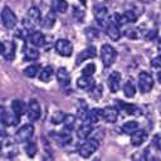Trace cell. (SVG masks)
Wrapping results in <instances>:
<instances>
[{"label":"cell","mask_w":161,"mask_h":161,"mask_svg":"<svg viewBox=\"0 0 161 161\" xmlns=\"http://www.w3.org/2000/svg\"><path fill=\"white\" fill-rule=\"evenodd\" d=\"M40 20H42L40 10L38 8H35V6H31V8L28 9L26 15H25V18L23 20V28L30 33L31 30L35 29L36 25L40 24Z\"/></svg>","instance_id":"6da1fadb"},{"label":"cell","mask_w":161,"mask_h":161,"mask_svg":"<svg viewBox=\"0 0 161 161\" xmlns=\"http://www.w3.org/2000/svg\"><path fill=\"white\" fill-rule=\"evenodd\" d=\"M117 58V50L109 45V44H103L101 48V59L104 67H111Z\"/></svg>","instance_id":"7a4b0ae2"},{"label":"cell","mask_w":161,"mask_h":161,"mask_svg":"<svg viewBox=\"0 0 161 161\" xmlns=\"http://www.w3.org/2000/svg\"><path fill=\"white\" fill-rule=\"evenodd\" d=\"M137 82H138V89L141 93H148L153 88V77L148 72H145V70L140 72Z\"/></svg>","instance_id":"3957f363"},{"label":"cell","mask_w":161,"mask_h":161,"mask_svg":"<svg viewBox=\"0 0 161 161\" xmlns=\"http://www.w3.org/2000/svg\"><path fill=\"white\" fill-rule=\"evenodd\" d=\"M98 147H99V142H98L97 140H94V138L87 140V138H86V141L78 147V153H79L82 157L87 158V157H89L91 155H93V153L98 150Z\"/></svg>","instance_id":"277c9868"},{"label":"cell","mask_w":161,"mask_h":161,"mask_svg":"<svg viewBox=\"0 0 161 161\" xmlns=\"http://www.w3.org/2000/svg\"><path fill=\"white\" fill-rule=\"evenodd\" d=\"M93 14H94V19L98 23V25L101 28H104L107 25V23L111 20V16H109V13L107 10L106 6L103 5H96L93 8Z\"/></svg>","instance_id":"5b68a950"},{"label":"cell","mask_w":161,"mask_h":161,"mask_svg":"<svg viewBox=\"0 0 161 161\" xmlns=\"http://www.w3.org/2000/svg\"><path fill=\"white\" fill-rule=\"evenodd\" d=\"M34 135V126L31 123L23 125L16 132H15V141L16 142H26L31 140Z\"/></svg>","instance_id":"8992f818"},{"label":"cell","mask_w":161,"mask_h":161,"mask_svg":"<svg viewBox=\"0 0 161 161\" xmlns=\"http://www.w3.org/2000/svg\"><path fill=\"white\" fill-rule=\"evenodd\" d=\"M1 21H3V25L6 29H13L18 24V18H16L15 13L9 6H5L3 9V11H1Z\"/></svg>","instance_id":"52a82bcc"},{"label":"cell","mask_w":161,"mask_h":161,"mask_svg":"<svg viewBox=\"0 0 161 161\" xmlns=\"http://www.w3.org/2000/svg\"><path fill=\"white\" fill-rule=\"evenodd\" d=\"M54 49L62 57H70L73 53V44L68 39H58L54 44Z\"/></svg>","instance_id":"ba28073f"},{"label":"cell","mask_w":161,"mask_h":161,"mask_svg":"<svg viewBox=\"0 0 161 161\" xmlns=\"http://www.w3.org/2000/svg\"><path fill=\"white\" fill-rule=\"evenodd\" d=\"M25 112L28 114L29 121H36V119L40 118L42 107H40V104H39V102L36 99H30L29 103H28V107H26Z\"/></svg>","instance_id":"9c48e42d"},{"label":"cell","mask_w":161,"mask_h":161,"mask_svg":"<svg viewBox=\"0 0 161 161\" xmlns=\"http://www.w3.org/2000/svg\"><path fill=\"white\" fill-rule=\"evenodd\" d=\"M0 148H1V151H3L6 156H9V157L16 155V146H15L14 140L9 138L6 135H4V136L0 138Z\"/></svg>","instance_id":"30bf717a"},{"label":"cell","mask_w":161,"mask_h":161,"mask_svg":"<svg viewBox=\"0 0 161 161\" xmlns=\"http://www.w3.org/2000/svg\"><path fill=\"white\" fill-rule=\"evenodd\" d=\"M0 54L4 57L5 60L11 62L15 58V43L11 40H5L1 42V49H0Z\"/></svg>","instance_id":"8fae6325"},{"label":"cell","mask_w":161,"mask_h":161,"mask_svg":"<svg viewBox=\"0 0 161 161\" xmlns=\"http://www.w3.org/2000/svg\"><path fill=\"white\" fill-rule=\"evenodd\" d=\"M121 80H122V75L119 72L114 70L112 72L108 78H107V84H108V88L112 93H117L121 88Z\"/></svg>","instance_id":"7c38bea8"},{"label":"cell","mask_w":161,"mask_h":161,"mask_svg":"<svg viewBox=\"0 0 161 161\" xmlns=\"http://www.w3.org/2000/svg\"><path fill=\"white\" fill-rule=\"evenodd\" d=\"M104 30H106L107 36L113 42H117L121 38V29L113 20H109L107 23V25L104 26Z\"/></svg>","instance_id":"4fadbf2b"},{"label":"cell","mask_w":161,"mask_h":161,"mask_svg":"<svg viewBox=\"0 0 161 161\" xmlns=\"http://www.w3.org/2000/svg\"><path fill=\"white\" fill-rule=\"evenodd\" d=\"M94 84H96V80L93 79V75H83L82 74V77H79L77 79V87L86 92H89L94 87Z\"/></svg>","instance_id":"5bb4252c"},{"label":"cell","mask_w":161,"mask_h":161,"mask_svg":"<svg viewBox=\"0 0 161 161\" xmlns=\"http://www.w3.org/2000/svg\"><path fill=\"white\" fill-rule=\"evenodd\" d=\"M102 118L107 123H114L118 118V109L112 106H107L102 109Z\"/></svg>","instance_id":"9a60e30c"},{"label":"cell","mask_w":161,"mask_h":161,"mask_svg":"<svg viewBox=\"0 0 161 161\" xmlns=\"http://www.w3.org/2000/svg\"><path fill=\"white\" fill-rule=\"evenodd\" d=\"M26 40H29L28 43H30L31 45L39 48V47H43L44 45V42H45V36L40 33V31H36L35 29L31 30L26 38Z\"/></svg>","instance_id":"2e32d148"},{"label":"cell","mask_w":161,"mask_h":161,"mask_svg":"<svg viewBox=\"0 0 161 161\" xmlns=\"http://www.w3.org/2000/svg\"><path fill=\"white\" fill-rule=\"evenodd\" d=\"M23 53H24V59L25 60H36L39 58V52L38 48L31 45L30 43H25L24 48H23Z\"/></svg>","instance_id":"e0dca14e"},{"label":"cell","mask_w":161,"mask_h":161,"mask_svg":"<svg viewBox=\"0 0 161 161\" xmlns=\"http://www.w3.org/2000/svg\"><path fill=\"white\" fill-rule=\"evenodd\" d=\"M96 54H97L96 48H94V47H88V48H86L84 50H82V52L77 55V58H75V64L79 65V64H82L84 60H88V59H91V58H94Z\"/></svg>","instance_id":"ac0fdd59"},{"label":"cell","mask_w":161,"mask_h":161,"mask_svg":"<svg viewBox=\"0 0 161 161\" xmlns=\"http://www.w3.org/2000/svg\"><path fill=\"white\" fill-rule=\"evenodd\" d=\"M130 136H131V143H132L133 146H141V145L146 141V138H147V132H146L145 130L137 128V130L133 131Z\"/></svg>","instance_id":"d6986e66"},{"label":"cell","mask_w":161,"mask_h":161,"mask_svg":"<svg viewBox=\"0 0 161 161\" xmlns=\"http://www.w3.org/2000/svg\"><path fill=\"white\" fill-rule=\"evenodd\" d=\"M57 80L62 87H68L70 84V74L64 67L57 70Z\"/></svg>","instance_id":"ffe728a7"},{"label":"cell","mask_w":161,"mask_h":161,"mask_svg":"<svg viewBox=\"0 0 161 161\" xmlns=\"http://www.w3.org/2000/svg\"><path fill=\"white\" fill-rule=\"evenodd\" d=\"M102 118V109L101 108H92V109H88L87 111V114H86V121L89 122L91 125H94V123H98Z\"/></svg>","instance_id":"44dd1931"},{"label":"cell","mask_w":161,"mask_h":161,"mask_svg":"<svg viewBox=\"0 0 161 161\" xmlns=\"http://www.w3.org/2000/svg\"><path fill=\"white\" fill-rule=\"evenodd\" d=\"M92 131H93L92 125H91L89 122H87V121H83V123H82V125L78 127V130H77V136H78V138H80V140H86V138L89 137V135L92 133Z\"/></svg>","instance_id":"7402d4cb"},{"label":"cell","mask_w":161,"mask_h":161,"mask_svg":"<svg viewBox=\"0 0 161 161\" xmlns=\"http://www.w3.org/2000/svg\"><path fill=\"white\" fill-rule=\"evenodd\" d=\"M50 136L59 145H68L69 142H72V136L69 135V132H55V131H53L50 133Z\"/></svg>","instance_id":"603a6c76"},{"label":"cell","mask_w":161,"mask_h":161,"mask_svg":"<svg viewBox=\"0 0 161 161\" xmlns=\"http://www.w3.org/2000/svg\"><path fill=\"white\" fill-rule=\"evenodd\" d=\"M25 109H26V107H25V104H24V102L21 99H14L13 101V103H11V112L18 118H20L24 114Z\"/></svg>","instance_id":"cb8c5ba5"},{"label":"cell","mask_w":161,"mask_h":161,"mask_svg":"<svg viewBox=\"0 0 161 161\" xmlns=\"http://www.w3.org/2000/svg\"><path fill=\"white\" fill-rule=\"evenodd\" d=\"M63 126H64V130L70 132L75 128V125H77V117L74 114H64V118L62 121Z\"/></svg>","instance_id":"d4e9b609"},{"label":"cell","mask_w":161,"mask_h":161,"mask_svg":"<svg viewBox=\"0 0 161 161\" xmlns=\"http://www.w3.org/2000/svg\"><path fill=\"white\" fill-rule=\"evenodd\" d=\"M53 74H54V72H53V67H50V65H47V67H44V68H42V69L39 70V73H38V77H39V79H40L42 82H44V83H48V82L52 79Z\"/></svg>","instance_id":"484cf974"},{"label":"cell","mask_w":161,"mask_h":161,"mask_svg":"<svg viewBox=\"0 0 161 161\" xmlns=\"http://www.w3.org/2000/svg\"><path fill=\"white\" fill-rule=\"evenodd\" d=\"M50 5H52V10L54 13L64 14L67 11V9H68V3L65 0H52Z\"/></svg>","instance_id":"4316f807"},{"label":"cell","mask_w":161,"mask_h":161,"mask_svg":"<svg viewBox=\"0 0 161 161\" xmlns=\"http://www.w3.org/2000/svg\"><path fill=\"white\" fill-rule=\"evenodd\" d=\"M40 23H42L43 28H45V29L53 28L54 24H55V13H54L53 10H50V11L45 15V18H44L43 20H40Z\"/></svg>","instance_id":"83f0119b"},{"label":"cell","mask_w":161,"mask_h":161,"mask_svg":"<svg viewBox=\"0 0 161 161\" xmlns=\"http://www.w3.org/2000/svg\"><path fill=\"white\" fill-rule=\"evenodd\" d=\"M118 107H119L123 112H126V113H128V114H140V113H138L140 109H138L136 106L130 104V103H125L123 101H118Z\"/></svg>","instance_id":"f1b7e54d"},{"label":"cell","mask_w":161,"mask_h":161,"mask_svg":"<svg viewBox=\"0 0 161 161\" xmlns=\"http://www.w3.org/2000/svg\"><path fill=\"white\" fill-rule=\"evenodd\" d=\"M123 94L127 98H133L135 97V94H136V87H135V84L131 80H128V82H126L123 84Z\"/></svg>","instance_id":"f546056e"},{"label":"cell","mask_w":161,"mask_h":161,"mask_svg":"<svg viewBox=\"0 0 161 161\" xmlns=\"http://www.w3.org/2000/svg\"><path fill=\"white\" fill-rule=\"evenodd\" d=\"M39 70H40V67H39L38 64H31V65L26 67V68L23 70V73H24V75L28 77V78H34V77L38 75Z\"/></svg>","instance_id":"4dcf8cb0"},{"label":"cell","mask_w":161,"mask_h":161,"mask_svg":"<svg viewBox=\"0 0 161 161\" xmlns=\"http://www.w3.org/2000/svg\"><path fill=\"white\" fill-rule=\"evenodd\" d=\"M137 128H138V122H136V121H127L122 126V132L126 133V135H131Z\"/></svg>","instance_id":"1f68e13d"},{"label":"cell","mask_w":161,"mask_h":161,"mask_svg":"<svg viewBox=\"0 0 161 161\" xmlns=\"http://www.w3.org/2000/svg\"><path fill=\"white\" fill-rule=\"evenodd\" d=\"M26 142H28V143L25 145L24 150H25V152H26V155H28L29 157H34V156H35V153L38 152L36 143H35V142H31L30 140H29V141H26Z\"/></svg>","instance_id":"d6a6232c"},{"label":"cell","mask_w":161,"mask_h":161,"mask_svg":"<svg viewBox=\"0 0 161 161\" xmlns=\"http://www.w3.org/2000/svg\"><path fill=\"white\" fill-rule=\"evenodd\" d=\"M20 118H18L13 112H6V116H5V119H4V125L6 126H15L18 122H19Z\"/></svg>","instance_id":"836d02e7"},{"label":"cell","mask_w":161,"mask_h":161,"mask_svg":"<svg viewBox=\"0 0 161 161\" xmlns=\"http://www.w3.org/2000/svg\"><path fill=\"white\" fill-rule=\"evenodd\" d=\"M125 35L130 39H138V38H141V29L140 28H128L125 31Z\"/></svg>","instance_id":"e575fe53"},{"label":"cell","mask_w":161,"mask_h":161,"mask_svg":"<svg viewBox=\"0 0 161 161\" xmlns=\"http://www.w3.org/2000/svg\"><path fill=\"white\" fill-rule=\"evenodd\" d=\"M89 94L94 98V99H98L102 97V87L98 86V84H94V87L89 91Z\"/></svg>","instance_id":"d590c367"},{"label":"cell","mask_w":161,"mask_h":161,"mask_svg":"<svg viewBox=\"0 0 161 161\" xmlns=\"http://www.w3.org/2000/svg\"><path fill=\"white\" fill-rule=\"evenodd\" d=\"M63 118H64V112L63 111H55L52 116V122L54 125H58V123H62Z\"/></svg>","instance_id":"8d00e7d4"},{"label":"cell","mask_w":161,"mask_h":161,"mask_svg":"<svg viewBox=\"0 0 161 161\" xmlns=\"http://www.w3.org/2000/svg\"><path fill=\"white\" fill-rule=\"evenodd\" d=\"M96 72V65L93 63H88L83 69H82V74L83 75H93Z\"/></svg>","instance_id":"74e56055"},{"label":"cell","mask_w":161,"mask_h":161,"mask_svg":"<svg viewBox=\"0 0 161 161\" xmlns=\"http://www.w3.org/2000/svg\"><path fill=\"white\" fill-rule=\"evenodd\" d=\"M73 16L75 18V20L82 21V20L84 19V11H83V10H80V8L73 6Z\"/></svg>","instance_id":"f35d334b"},{"label":"cell","mask_w":161,"mask_h":161,"mask_svg":"<svg viewBox=\"0 0 161 161\" xmlns=\"http://www.w3.org/2000/svg\"><path fill=\"white\" fill-rule=\"evenodd\" d=\"M151 67L158 70L160 67H161V58H160V57H155V58L151 60Z\"/></svg>","instance_id":"ab89813d"},{"label":"cell","mask_w":161,"mask_h":161,"mask_svg":"<svg viewBox=\"0 0 161 161\" xmlns=\"http://www.w3.org/2000/svg\"><path fill=\"white\" fill-rule=\"evenodd\" d=\"M152 145H153V147H155L157 151H160L161 146H160V136H158V135H155V136H153V141H152Z\"/></svg>","instance_id":"60d3db41"},{"label":"cell","mask_w":161,"mask_h":161,"mask_svg":"<svg viewBox=\"0 0 161 161\" xmlns=\"http://www.w3.org/2000/svg\"><path fill=\"white\" fill-rule=\"evenodd\" d=\"M156 36H157V31H156V30H150V31L147 33V35H146V39H147V40H153Z\"/></svg>","instance_id":"b9f144b4"},{"label":"cell","mask_w":161,"mask_h":161,"mask_svg":"<svg viewBox=\"0 0 161 161\" xmlns=\"http://www.w3.org/2000/svg\"><path fill=\"white\" fill-rule=\"evenodd\" d=\"M6 108L5 107H3V106H0V122L3 123L4 122V119H5V116H6Z\"/></svg>","instance_id":"7bdbcfd3"},{"label":"cell","mask_w":161,"mask_h":161,"mask_svg":"<svg viewBox=\"0 0 161 161\" xmlns=\"http://www.w3.org/2000/svg\"><path fill=\"white\" fill-rule=\"evenodd\" d=\"M141 3H151V1H153V0H140Z\"/></svg>","instance_id":"ee69618b"},{"label":"cell","mask_w":161,"mask_h":161,"mask_svg":"<svg viewBox=\"0 0 161 161\" xmlns=\"http://www.w3.org/2000/svg\"><path fill=\"white\" fill-rule=\"evenodd\" d=\"M79 1H80V3L83 4V5H86V0H79Z\"/></svg>","instance_id":"f6af8a7d"},{"label":"cell","mask_w":161,"mask_h":161,"mask_svg":"<svg viewBox=\"0 0 161 161\" xmlns=\"http://www.w3.org/2000/svg\"><path fill=\"white\" fill-rule=\"evenodd\" d=\"M0 49H1V42H0Z\"/></svg>","instance_id":"bcb514c9"}]
</instances>
